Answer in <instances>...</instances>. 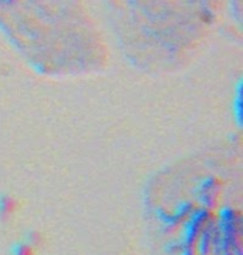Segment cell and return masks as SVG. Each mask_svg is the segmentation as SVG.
<instances>
[]
</instances>
